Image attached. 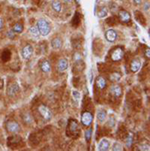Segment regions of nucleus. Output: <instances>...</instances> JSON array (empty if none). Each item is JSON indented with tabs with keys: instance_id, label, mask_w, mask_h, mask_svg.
Listing matches in <instances>:
<instances>
[{
	"instance_id": "obj_15",
	"label": "nucleus",
	"mask_w": 150,
	"mask_h": 151,
	"mask_svg": "<svg viewBox=\"0 0 150 151\" xmlns=\"http://www.w3.org/2000/svg\"><path fill=\"white\" fill-rule=\"evenodd\" d=\"M18 91H19V87H18V85H17V84H12V85H10L8 87V89H7L8 95H10V96L15 95V94H16Z\"/></svg>"
},
{
	"instance_id": "obj_24",
	"label": "nucleus",
	"mask_w": 150,
	"mask_h": 151,
	"mask_svg": "<svg viewBox=\"0 0 150 151\" xmlns=\"http://www.w3.org/2000/svg\"><path fill=\"white\" fill-rule=\"evenodd\" d=\"M91 136H92V129H87L85 132V139L86 141H90L91 139Z\"/></svg>"
},
{
	"instance_id": "obj_16",
	"label": "nucleus",
	"mask_w": 150,
	"mask_h": 151,
	"mask_svg": "<svg viewBox=\"0 0 150 151\" xmlns=\"http://www.w3.org/2000/svg\"><path fill=\"white\" fill-rule=\"evenodd\" d=\"M51 6L53 10H54L55 12H58V13L61 11V8H62V5H61L59 0H53L51 2Z\"/></svg>"
},
{
	"instance_id": "obj_1",
	"label": "nucleus",
	"mask_w": 150,
	"mask_h": 151,
	"mask_svg": "<svg viewBox=\"0 0 150 151\" xmlns=\"http://www.w3.org/2000/svg\"><path fill=\"white\" fill-rule=\"evenodd\" d=\"M37 27H38V29H39L40 35H42V36H47V35L50 33V30H51L49 23H48L45 19L38 20Z\"/></svg>"
},
{
	"instance_id": "obj_3",
	"label": "nucleus",
	"mask_w": 150,
	"mask_h": 151,
	"mask_svg": "<svg viewBox=\"0 0 150 151\" xmlns=\"http://www.w3.org/2000/svg\"><path fill=\"white\" fill-rule=\"evenodd\" d=\"M93 121V115L88 111H84L81 115V122L84 126H90Z\"/></svg>"
},
{
	"instance_id": "obj_10",
	"label": "nucleus",
	"mask_w": 150,
	"mask_h": 151,
	"mask_svg": "<svg viewBox=\"0 0 150 151\" xmlns=\"http://www.w3.org/2000/svg\"><path fill=\"white\" fill-rule=\"evenodd\" d=\"M130 68H131V71L132 72H137L139 69L141 68V61L140 59H134L132 60L131 64H130Z\"/></svg>"
},
{
	"instance_id": "obj_7",
	"label": "nucleus",
	"mask_w": 150,
	"mask_h": 151,
	"mask_svg": "<svg viewBox=\"0 0 150 151\" xmlns=\"http://www.w3.org/2000/svg\"><path fill=\"white\" fill-rule=\"evenodd\" d=\"M105 37L107 39V41L109 42H115L117 40V32L115 31L114 29H109L106 31V34H105Z\"/></svg>"
},
{
	"instance_id": "obj_29",
	"label": "nucleus",
	"mask_w": 150,
	"mask_h": 151,
	"mask_svg": "<svg viewBox=\"0 0 150 151\" xmlns=\"http://www.w3.org/2000/svg\"><path fill=\"white\" fill-rule=\"evenodd\" d=\"M133 1H134V3H135L136 5H140L143 0H133Z\"/></svg>"
},
{
	"instance_id": "obj_25",
	"label": "nucleus",
	"mask_w": 150,
	"mask_h": 151,
	"mask_svg": "<svg viewBox=\"0 0 150 151\" xmlns=\"http://www.w3.org/2000/svg\"><path fill=\"white\" fill-rule=\"evenodd\" d=\"M137 148H138V150H141V151H148L149 150V145H146V144H143V145H138L137 146Z\"/></svg>"
},
{
	"instance_id": "obj_14",
	"label": "nucleus",
	"mask_w": 150,
	"mask_h": 151,
	"mask_svg": "<svg viewBox=\"0 0 150 151\" xmlns=\"http://www.w3.org/2000/svg\"><path fill=\"white\" fill-rule=\"evenodd\" d=\"M110 92L115 97H119L122 94V89H121V87L119 85H113L112 87H111Z\"/></svg>"
},
{
	"instance_id": "obj_31",
	"label": "nucleus",
	"mask_w": 150,
	"mask_h": 151,
	"mask_svg": "<svg viewBox=\"0 0 150 151\" xmlns=\"http://www.w3.org/2000/svg\"><path fill=\"white\" fill-rule=\"evenodd\" d=\"M2 25H3V22H2V19H1V18H0V29H1Z\"/></svg>"
},
{
	"instance_id": "obj_18",
	"label": "nucleus",
	"mask_w": 150,
	"mask_h": 151,
	"mask_svg": "<svg viewBox=\"0 0 150 151\" xmlns=\"http://www.w3.org/2000/svg\"><path fill=\"white\" fill-rule=\"evenodd\" d=\"M96 86L98 89H104L106 87V80L103 77H98L96 80Z\"/></svg>"
},
{
	"instance_id": "obj_9",
	"label": "nucleus",
	"mask_w": 150,
	"mask_h": 151,
	"mask_svg": "<svg viewBox=\"0 0 150 151\" xmlns=\"http://www.w3.org/2000/svg\"><path fill=\"white\" fill-rule=\"evenodd\" d=\"M68 68V61L67 59H60L59 62H58V65H57V69L59 72H64L66 71V69Z\"/></svg>"
},
{
	"instance_id": "obj_30",
	"label": "nucleus",
	"mask_w": 150,
	"mask_h": 151,
	"mask_svg": "<svg viewBox=\"0 0 150 151\" xmlns=\"http://www.w3.org/2000/svg\"><path fill=\"white\" fill-rule=\"evenodd\" d=\"M149 52H150V49H149V48H147V50L145 51V55L147 56V58H149V57H150Z\"/></svg>"
},
{
	"instance_id": "obj_26",
	"label": "nucleus",
	"mask_w": 150,
	"mask_h": 151,
	"mask_svg": "<svg viewBox=\"0 0 150 151\" xmlns=\"http://www.w3.org/2000/svg\"><path fill=\"white\" fill-rule=\"evenodd\" d=\"M113 150H115V151H120L122 150V145L120 144V143H114L113 144Z\"/></svg>"
},
{
	"instance_id": "obj_28",
	"label": "nucleus",
	"mask_w": 150,
	"mask_h": 151,
	"mask_svg": "<svg viewBox=\"0 0 150 151\" xmlns=\"http://www.w3.org/2000/svg\"><path fill=\"white\" fill-rule=\"evenodd\" d=\"M144 11H149V3L147 2V3L144 4V7H143Z\"/></svg>"
},
{
	"instance_id": "obj_2",
	"label": "nucleus",
	"mask_w": 150,
	"mask_h": 151,
	"mask_svg": "<svg viewBox=\"0 0 150 151\" xmlns=\"http://www.w3.org/2000/svg\"><path fill=\"white\" fill-rule=\"evenodd\" d=\"M38 111H39V113L41 114V116H42L45 120H50V119L52 118L51 110L48 108L47 106H45V105H40L39 107H38Z\"/></svg>"
},
{
	"instance_id": "obj_4",
	"label": "nucleus",
	"mask_w": 150,
	"mask_h": 151,
	"mask_svg": "<svg viewBox=\"0 0 150 151\" xmlns=\"http://www.w3.org/2000/svg\"><path fill=\"white\" fill-rule=\"evenodd\" d=\"M6 128L10 133H14V134L18 133L20 130H21V128H20V125L17 123L16 121H9L6 125Z\"/></svg>"
},
{
	"instance_id": "obj_27",
	"label": "nucleus",
	"mask_w": 150,
	"mask_h": 151,
	"mask_svg": "<svg viewBox=\"0 0 150 151\" xmlns=\"http://www.w3.org/2000/svg\"><path fill=\"white\" fill-rule=\"evenodd\" d=\"M73 97H75L76 99H79V97H80V95H79V92L78 91H73Z\"/></svg>"
},
{
	"instance_id": "obj_23",
	"label": "nucleus",
	"mask_w": 150,
	"mask_h": 151,
	"mask_svg": "<svg viewBox=\"0 0 150 151\" xmlns=\"http://www.w3.org/2000/svg\"><path fill=\"white\" fill-rule=\"evenodd\" d=\"M132 143H133V137H132L131 134H129L128 137H127L126 139H125V144H126L127 147L130 148L132 146Z\"/></svg>"
},
{
	"instance_id": "obj_32",
	"label": "nucleus",
	"mask_w": 150,
	"mask_h": 151,
	"mask_svg": "<svg viewBox=\"0 0 150 151\" xmlns=\"http://www.w3.org/2000/svg\"><path fill=\"white\" fill-rule=\"evenodd\" d=\"M64 2H66V3H69V2L71 1V0H63Z\"/></svg>"
},
{
	"instance_id": "obj_5",
	"label": "nucleus",
	"mask_w": 150,
	"mask_h": 151,
	"mask_svg": "<svg viewBox=\"0 0 150 151\" xmlns=\"http://www.w3.org/2000/svg\"><path fill=\"white\" fill-rule=\"evenodd\" d=\"M124 55V52H123V49L120 47H117L116 49H114L112 51V54H111V58H112L113 61H119L122 59Z\"/></svg>"
},
{
	"instance_id": "obj_12",
	"label": "nucleus",
	"mask_w": 150,
	"mask_h": 151,
	"mask_svg": "<svg viewBox=\"0 0 150 151\" xmlns=\"http://www.w3.org/2000/svg\"><path fill=\"white\" fill-rule=\"evenodd\" d=\"M40 69L42 70V72H45V73L49 72V71L51 70V65H50L49 61H47V60L42 61V62L40 63Z\"/></svg>"
},
{
	"instance_id": "obj_6",
	"label": "nucleus",
	"mask_w": 150,
	"mask_h": 151,
	"mask_svg": "<svg viewBox=\"0 0 150 151\" xmlns=\"http://www.w3.org/2000/svg\"><path fill=\"white\" fill-rule=\"evenodd\" d=\"M22 56H23L24 59H29L33 54V48L30 44H26L22 48Z\"/></svg>"
},
{
	"instance_id": "obj_11",
	"label": "nucleus",
	"mask_w": 150,
	"mask_h": 151,
	"mask_svg": "<svg viewBox=\"0 0 150 151\" xmlns=\"http://www.w3.org/2000/svg\"><path fill=\"white\" fill-rule=\"evenodd\" d=\"M51 46H52L53 49H55V50L60 49L61 46H62V40H61V38L55 37L54 39L51 41Z\"/></svg>"
},
{
	"instance_id": "obj_20",
	"label": "nucleus",
	"mask_w": 150,
	"mask_h": 151,
	"mask_svg": "<svg viewBox=\"0 0 150 151\" xmlns=\"http://www.w3.org/2000/svg\"><path fill=\"white\" fill-rule=\"evenodd\" d=\"M29 32H30V34L33 35L34 37H38L40 35V32H39V29H38L37 25H36V26H32L31 28H30Z\"/></svg>"
},
{
	"instance_id": "obj_8",
	"label": "nucleus",
	"mask_w": 150,
	"mask_h": 151,
	"mask_svg": "<svg viewBox=\"0 0 150 151\" xmlns=\"http://www.w3.org/2000/svg\"><path fill=\"white\" fill-rule=\"evenodd\" d=\"M119 19L123 23H128L131 19L130 14L127 11H125V10H121V11H119Z\"/></svg>"
},
{
	"instance_id": "obj_22",
	"label": "nucleus",
	"mask_w": 150,
	"mask_h": 151,
	"mask_svg": "<svg viewBox=\"0 0 150 151\" xmlns=\"http://www.w3.org/2000/svg\"><path fill=\"white\" fill-rule=\"evenodd\" d=\"M120 78H121V75L117 72H114L110 75V80L114 81V82H117V81L120 80Z\"/></svg>"
},
{
	"instance_id": "obj_19",
	"label": "nucleus",
	"mask_w": 150,
	"mask_h": 151,
	"mask_svg": "<svg viewBox=\"0 0 150 151\" xmlns=\"http://www.w3.org/2000/svg\"><path fill=\"white\" fill-rule=\"evenodd\" d=\"M107 13H108V8H107V7H102V8H100V10L98 11L97 15H98L99 18H104V17L107 15Z\"/></svg>"
},
{
	"instance_id": "obj_21",
	"label": "nucleus",
	"mask_w": 150,
	"mask_h": 151,
	"mask_svg": "<svg viewBox=\"0 0 150 151\" xmlns=\"http://www.w3.org/2000/svg\"><path fill=\"white\" fill-rule=\"evenodd\" d=\"M12 30H13V32L15 33H21L23 31V26H22V24H20V23H16L13 26V28H12Z\"/></svg>"
},
{
	"instance_id": "obj_17",
	"label": "nucleus",
	"mask_w": 150,
	"mask_h": 151,
	"mask_svg": "<svg viewBox=\"0 0 150 151\" xmlns=\"http://www.w3.org/2000/svg\"><path fill=\"white\" fill-rule=\"evenodd\" d=\"M106 116H107V112L105 111L104 109H100L98 111V113H97V118L99 120V122H104L105 121V119H106Z\"/></svg>"
},
{
	"instance_id": "obj_13",
	"label": "nucleus",
	"mask_w": 150,
	"mask_h": 151,
	"mask_svg": "<svg viewBox=\"0 0 150 151\" xmlns=\"http://www.w3.org/2000/svg\"><path fill=\"white\" fill-rule=\"evenodd\" d=\"M109 148V141L107 139H102L100 143L98 144V150L99 151H106Z\"/></svg>"
}]
</instances>
